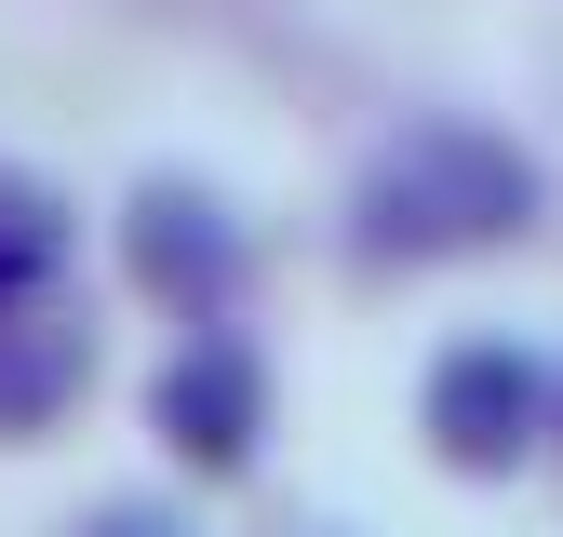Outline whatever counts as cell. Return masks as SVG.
<instances>
[{"mask_svg":"<svg viewBox=\"0 0 563 537\" xmlns=\"http://www.w3.org/2000/svg\"><path fill=\"white\" fill-rule=\"evenodd\" d=\"M523 216H537V162L510 149V134L430 121V134H402V149L363 162V188H349V255H376V268H443V255L510 242Z\"/></svg>","mask_w":563,"mask_h":537,"instance_id":"1","label":"cell"},{"mask_svg":"<svg viewBox=\"0 0 563 537\" xmlns=\"http://www.w3.org/2000/svg\"><path fill=\"white\" fill-rule=\"evenodd\" d=\"M416 430H430L443 470L497 484V470H523L550 443V363L510 350V336H456V350L430 363V390H416Z\"/></svg>","mask_w":563,"mask_h":537,"instance_id":"2","label":"cell"},{"mask_svg":"<svg viewBox=\"0 0 563 537\" xmlns=\"http://www.w3.org/2000/svg\"><path fill=\"white\" fill-rule=\"evenodd\" d=\"M148 417H162V443L188 470H242L255 430H268V376H255V350H229V336H188V350L148 376Z\"/></svg>","mask_w":563,"mask_h":537,"instance_id":"3","label":"cell"},{"mask_svg":"<svg viewBox=\"0 0 563 537\" xmlns=\"http://www.w3.org/2000/svg\"><path fill=\"white\" fill-rule=\"evenodd\" d=\"M121 255H134V283L175 296V309H229V283H242V229H229L201 188H134Z\"/></svg>","mask_w":563,"mask_h":537,"instance_id":"4","label":"cell"},{"mask_svg":"<svg viewBox=\"0 0 563 537\" xmlns=\"http://www.w3.org/2000/svg\"><path fill=\"white\" fill-rule=\"evenodd\" d=\"M81 390V322L41 296H0V430H54Z\"/></svg>","mask_w":563,"mask_h":537,"instance_id":"5","label":"cell"},{"mask_svg":"<svg viewBox=\"0 0 563 537\" xmlns=\"http://www.w3.org/2000/svg\"><path fill=\"white\" fill-rule=\"evenodd\" d=\"M67 255V229H54V201H27V188H0V296H41V268Z\"/></svg>","mask_w":563,"mask_h":537,"instance_id":"6","label":"cell"},{"mask_svg":"<svg viewBox=\"0 0 563 537\" xmlns=\"http://www.w3.org/2000/svg\"><path fill=\"white\" fill-rule=\"evenodd\" d=\"M95 537H162V524H134V511H108V524H95Z\"/></svg>","mask_w":563,"mask_h":537,"instance_id":"7","label":"cell"},{"mask_svg":"<svg viewBox=\"0 0 563 537\" xmlns=\"http://www.w3.org/2000/svg\"><path fill=\"white\" fill-rule=\"evenodd\" d=\"M550 430H563V376H550Z\"/></svg>","mask_w":563,"mask_h":537,"instance_id":"8","label":"cell"}]
</instances>
